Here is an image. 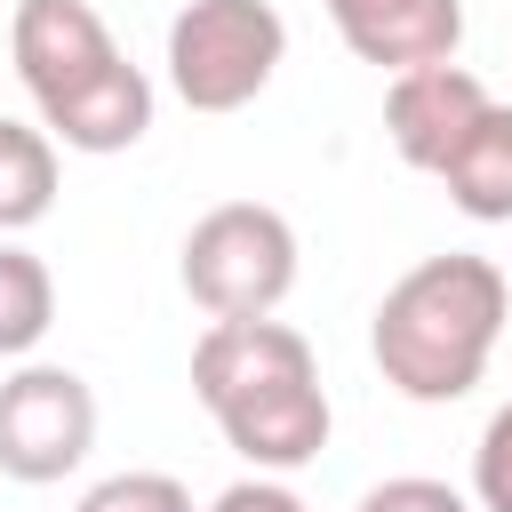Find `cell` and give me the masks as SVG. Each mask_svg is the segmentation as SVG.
<instances>
[{
    "label": "cell",
    "mask_w": 512,
    "mask_h": 512,
    "mask_svg": "<svg viewBox=\"0 0 512 512\" xmlns=\"http://www.w3.org/2000/svg\"><path fill=\"white\" fill-rule=\"evenodd\" d=\"M192 400L216 416L224 448L248 456L256 472H304L328 448V392L320 360L288 320H208L192 344Z\"/></svg>",
    "instance_id": "1"
},
{
    "label": "cell",
    "mask_w": 512,
    "mask_h": 512,
    "mask_svg": "<svg viewBox=\"0 0 512 512\" xmlns=\"http://www.w3.org/2000/svg\"><path fill=\"white\" fill-rule=\"evenodd\" d=\"M504 320H512L504 264L472 256V248H448V256L408 264L384 288V304L368 320V352H376V368H384V384L400 400L448 408L488 376Z\"/></svg>",
    "instance_id": "2"
},
{
    "label": "cell",
    "mask_w": 512,
    "mask_h": 512,
    "mask_svg": "<svg viewBox=\"0 0 512 512\" xmlns=\"http://www.w3.org/2000/svg\"><path fill=\"white\" fill-rule=\"evenodd\" d=\"M8 56H16V80H24L40 128L64 152L104 160V152H128L152 128L144 64L120 56V40L104 32V16L88 0H16Z\"/></svg>",
    "instance_id": "3"
},
{
    "label": "cell",
    "mask_w": 512,
    "mask_h": 512,
    "mask_svg": "<svg viewBox=\"0 0 512 512\" xmlns=\"http://www.w3.org/2000/svg\"><path fill=\"white\" fill-rule=\"evenodd\" d=\"M176 280L208 320H264L296 288V224L264 200H224L184 232Z\"/></svg>",
    "instance_id": "4"
},
{
    "label": "cell",
    "mask_w": 512,
    "mask_h": 512,
    "mask_svg": "<svg viewBox=\"0 0 512 512\" xmlns=\"http://www.w3.org/2000/svg\"><path fill=\"white\" fill-rule=\"evenodd\" d=\"M280 56H288V24L272 0H184L168 16V88L208 120L256 104Z\"/></svg>",
    "instance_id": "5"
},
{
    "label": "cell",
    "mask_w": 512,
    "mask_h": 512,
    "mask_svg": "<svg viewBox=\"0 0 512 512\" xmlns=\"http://www.w3.org/2000/svg\"><path fill=\"white\" fill-rule=\"evenodd\" d=\"M96 448V392L88 376L56 368V360H24L0 384V472L24 488H48L64 472H80V456Z\"/></svg>",
    "instance_id": "6"
},
{
    "label": "cell",
    "mask_w": 512,
    "mask_h": 512,
    "mask_svg": "<svg viewBox=\"0 0 512 512\" xmlns=\"http://www.w3.org/2000/svg\"><path fill=\"white\" fill-rule=\"evenodd\" d=\"M488 104H496L488 80L464 72L456 56H448V64H416V72H392V88H384V136H392V152H400L408 168L440 176V160L472 136V120H480Z\"/></svg>",
    "instance_id": "7"
},
{
    "label": "cell",
    "mask_w": 512,
    "mask_h": 512,
    "mask_svg": "<svg viewBox=\"0 0 512 512\" xmlns=\"http://www.w3.org/2000/svg\"><path fill=\"white\" fill-rule=\"evenodd\" d=\"M336 40L376 72L448 64L464 48V0H320Z\"/></svg>",
    "instance_id": "8"
},
{
    "label": "cell",
    "mask_w": 512,
    "mask_h": 512,
    "mask_svg": "<svg viewBox=\"0 0 512 512\" xmlns=\"http://www.w3.org/2000/svg\"><path fill=\"white\" fill-rule=\"evenodd\" d=\"M440 184H448V200L472 216V224H512V104L496 96L480 120H472V136L440 160Z\"/></svg>",
    "instance_id": "9"
},
{
    "label": "cell",
    "mask_w": 512,
    "mask_h": 512,
    "mask_svg": "<svg viewBox=\"0 0 512 512\" xmlns=\"http://www.w3.org/2000/svg\"><path fill=\"white\" fill-rule=\"evenodd\" d=\"M56 208V136L32 120H0V232H32Z\"/></svg>",
    "instance_id": "10"
},
{
    "label": "cell",
    "mask_w": 512,
    "mask_h": 512,
    "mask_svg": "<svg viewBox=\"0 0 512 512\" xmlns=\"http://www.w3.org/2000/svg\"><path fill=\"white\" fill-rule=\"evenodd\" d=\"M48 328H56V280H48V264L0 232V360H24Z\"/></svg>",
    "instance_id": "11"
},
{
    "label": "cell",
    "mask_w": 512,
    "mask_h": 512,
    "mask_svg": "<svg viewBox=\"0 0 512 512\" xmlns=\"http://www.w3.org/2000/svg\"><path fill=\"white\" fill-rule=\"evenodd\" d=\"M72 512H192V488L176 472H112L96 480Z\"/></svg>",
    "instance_id": "12"
},
{
    "label": "cell",
    "mask_w": 512,
    "mask_h": 512,
    "mask_svg": "<svg viewBox=\"0 0 512 512\" xmlns=\"http://www.w3.org/2000/svg\"><path fill=\"white\" fill-rule=\"evenodd\" d=\"M472 504L480 512H512V400L472 440Z\"/></svg>",
    "instance_id": "13"
},
{
    "label": "cell",
    "mask_w": 512,
    "mask_h": 512,
    "mask_svg": "<svg viewBox=\"0 0 512 512\" xmlns=\"http://www.w3.org/2000/svg\"><path fill=\"white\" fill-rule=\"evenodd\" d=\"M352 512H480L464 488H448V480H432V472H400V480H376Z\"/></svg>",
    "instance_id": "14"
},
{
    "label": "cell",
    "mask_w": 512,
    "mask_h": 512,
    "mask_svg": "<svg viewBox=\"0 0 512 512\" xmlns=\"http://www.w3.org/2000/svg\"><path fill=\"white\" fill-rule=\"evenodd\" d=\"M208 512H304V496H296L280 472H248V480H232Z\"/></svg>",
    "instance_id": "15"
}]
</instances>
